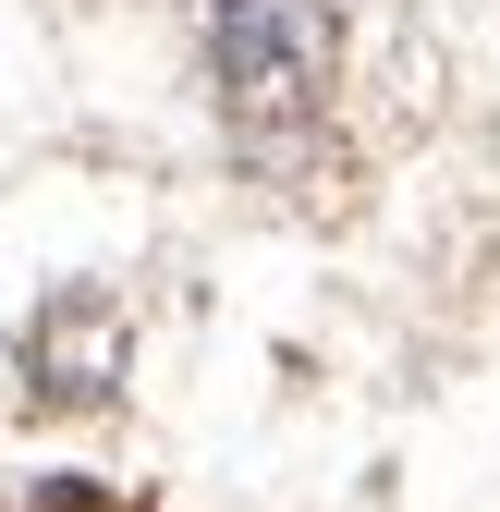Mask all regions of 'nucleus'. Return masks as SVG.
I'll list each match as a JSON object with an SVG mask.
<instances>
[{"instance_id":"obj_1","label":"nucleus","mask_w":500,"mask_h":512,"mask_svg":"<svg viewBox=\"0 0 500 512\" xmlns=\"http://www.w3.org/2000/svg\"><path fill=\"white\" fill-rule=\"evenodd\" d=\"M342 74V25H330V0H220V98L244 135H293L305 110L330 98Z\"/></svg>"}]
</instances>
